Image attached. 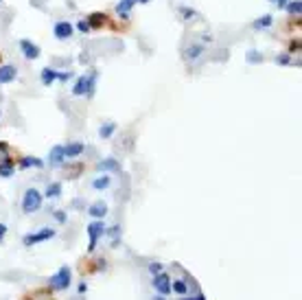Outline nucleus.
<instances>
[{
	"mask_svg": "<svg viewBox=\"0 0 302 300\" xmlns=\"http://www.w3.org/2000/svg\"><path fill=\"white\" fill-rule=\"evenodd\" d=\"M70 77H72V72H70V70L60 72V75H57V79H62V81H66V79H70Z\"/></svg>",
	"mask_w": 302,
	"mask_h": 300,
	"instance_id": "38",
	"label": "nucleus"
},
{
	"mask_svg": "<svg viewBox=\"0 0 302 300\" xmlns=\"http://www.w3.org/2000/svg\"><path fill=\"white\" fill-rule=\"evenodd\" d=\"M151 285H153V289H156V294H160V296L171 294V276H169L167 272H160V274L153 276Z\"/></svg>",
	"mask_w": 302,
	"mask_h": 300,
	"instance_id": "5",
	"label": "nucleus"
},
{
	"mask_svg": "<svg viewBox=\"0 0 302 300\" xmlns=\"http://www.w3.org/2000/svg\"><path fill=\"white\" fill-rule=\"evenodd\" d=\"M77 29H79L81 33H88V31H90V26H88L86 20H79V22H77Z\"/></svg>",
	"mask_w": 302,
	"mask_h": 300,
	"instance_id": "34",
	"label": "nucleus"
},
{
	"mask_svg": "<svg viewBox=\"0 0 302 300\" xmlns=\"http://www.w3.org/2000/svg\"><path fill=\"white\" fill-rule=\"evenodd\" d=\"M116 131V123H105V125H103L101 129H99V136L101 138H109Z\"/></svg>",
	"mask_w": 302,
	"mask_h": 300,
	"instance_id": "25",
	"label": "nucleus"
},
{
	"mask_svg": "<svg viewBox=\"0 0 302 300\" xmlns=\"http://www.w3.org/2000/svg\"><path fill=\"white\" fill-rule=\"evenodd\" d=\"M57 75H60V72H57L55 68H42V72H40V79H42V84L44 86H50V84H55L57 81Z\"/></svg>",
	"mask_w": 302,
	"mask_h": 300,
	"instance_id": "15",
	"label": "nucleus"
},
{
	"mask_svg": "<svg viewBox=\"0 0 302 300\" xmlns=\"http://www.w3.org/2000/svg\"><path fill=\"white\" fill-rule=\"evenodd\" d=\"M42 202H44V195L38 191V188L31 186L24 191V195H22V210H24L26 215H33L42 208Z\"/></svg>",
	"mask_w": 302,
	"mask_h": 300,
	"instance_id": "2",
	"label": "nucleus"
},
{
	"mask_svg": "<svg viewBox=\"0 0 302 300\" xmlns=\"http://www.w3.org/2000/svg\"><path fill=\"white\" fill-rule=\"evenodd\" d=\"M151 300H167V296H160V294H156V296H153Z\"/></svg>",
	"mask_w": 302,
	"mask_h": 300,
	"instance_id": "41",
	"label": "nucleus"
},
{
	"mask_svg": "<svg viewBox=\"0 0 302 300\" xmlns=\"http://www.w3.org/2000/svg\"><path fill=\"white\" fill-rule=\"evenodd\" d=\"M274 24V18L269 16V13H265V16H261L259 20L254 22V29H267V26H271Z\"/></svg>",
	"mask_w": 302,
	"mask_h": 300,
	"instance_id": "24",
	"label": "nucleus"
},
{
	"mask_svg": "<svg viewBox=\"0 0 302 300\" xmlns=\"http://www.w3.org/2000/svg\"><path fill=\"white\" fill-rule=\"evenodd\" d=\"M44 197H48V200H57V197L62 195V182H50L46 186V191L42 193Z\"/></svg>",
	"mask_w": 302,
	"mask_h": 300,
	"instance_id": "16",
	"label": "nucleus"
},
{
	"mask_svg": "<svg viewBox=\"0 0 302 300\" xmlns=\"http://www.w3.org/2000/svg\"><path fill=\"white\" fill-rule=\"evenodd\" d=\"M0 162H18V160H13L11 147L7 141H0Z\"/></svg>",
	"mask_w": 302,
	"mask_h": 300,
	"instance_id": "19",
	"label": "nucleus"
},
{
	"mask_svg": "<svg viewBox=\"0 0 302 300\" xmlns=\"http://www.w3.org/2000/svg\"><path fill=\"white\" fill-rule=\"evenodd\" d=\"M171 291H175L178 296H186V294H188V283L182 281V279L171 281Z\"/></svg>",
	"mask_w": 302,
	"mask_h": 300,
	"instance_id": "20",
	"label": "nucleus"
},
{
	"mask_svg": "<svg viewBox=\"0 0 302 300\" xmlns=\"http://www.w3.org/2000/svg\"><path fill=\"white\" fill-rule=\"evenodd\" d=\"M18 167H20V169H31V167H35V169H42L44 160L35 158V156H26V158H20L18 160Z\"/></svg>",
	"mask_w": 302,
	"mask_h": 300,
	"instance_id": "13",
	"label": "nucleus"
},
{
	"mask_svg": "<svg viewBox=\"0 0 302 300\" xmlns=\"http://www.w3.org/2000/svg\"><path fill=\"white\" fill-rule=\"evenodd\" d=\"M48 162H50V167H62L66 162V156H64V147H62V145H55V147L50 149Z\"/></svg>",
	"mask_w": 302,
	"mask_h": 300,
	"instance_id": "11",
	"label": "nucleus"
},
{
	"mask_svg": "<svg viewBox=\"0 0 302 300\" xmlns=\"http://www.w3.org/2000/svg\"><path fill=\"white\" fill-rule=\"evenodd\" d=\"M72 94L75 97H84V94H88V75H81L75 86H72Z\"/></svg>",
	"mask_w": 302,
	"mask_h": 300,
	"instance_id": "14",
	"label": "nucleus"
},
{
	"mask_svg": "<svg viewBox=\"0 0 302 300\" xmlns=\"http://www.w3.org/2000/svg\"><path fill=\"white\" fill-rule=\"evenodd\" d=\"M70 283H72V269L68 265H62L48 279V287H50V291H64L70 287Z\"/></svg>",
	"mask_w": 302,
	"mask_h": 300,
	"instance_id": "1",
	"label": "nucleus"
},
{
	"mask_svg": "<svg viewBox=\"0 0 302 300\" xmlns=\"http://www.w3.org/2000/svg\"><path fill=\"white\" fill-rule=\"evenodd\" d=\"M20 48H22V55H24L26 60H38L40 53H42L38 44H33L31 40H20Z\"/></svg>",
	"mask_w": 302,
	"mask_h": 300,
	"instance_id": "7",
	"label": "nucleus"
},
{
	"mask_svg": "<svg viewBox=\"0 0 302 300\" xmlns=\"http://www.w3.org/2000/svg\"><path fill=\"white\" fill-rule=\"evenodd\" d=\"M57 235V230L53 228H40L38 232H31V235H24L22 237V243H24L26 248H31V246H38V243H44V241H48V239H53Z\"/></svg>",
	"mask_w": 302,
	"mask_h": 300,
	"instance_id": "4",
	"label": "nucleus"
},
{
	"mask_svg": "<svg viewBox=\"0 0 302 300\" xmlns=\"http://www.w3.org/2000/svg\"><path fill=\"white\" fill-rule=\"evenodd\" d=\"M107 204L103 202V200H97V202H92L90 206H88V215H90L92 219H103L107 215Z\"/></svg>",
	"mask_w": 302,
	"mask_h": 300,
	"instance_id": "10",
	"label": "nucleus"
},
{
	"mask_svg": "<svg viewBox=\"0 0 302 300\" xmlns=\"http://www.w3.org/2000/svg\"><path fill=\"white\" fill-rule=\"evenodd\" d=\"M105 235L112 239V246L116 248V246H119V239H121V226H112V228H105Z\"/></svg>",
	"mask_w": 302,
	"mask_h": 300,
	"instance_id": "22",
	"label": "nucleus"
},
{
	"mask_svg": "<svg viewBox=\"0 0 302 300\" xmlns=\"http://www.w3.org/2000/svg\"><path fill=\"white\" fill-rule=\"evenodd\" d=\"M55 219H57V222H60V224H66V219H68V217H66V213H64V210H55Z\"/></svg>",
	"mask_w": 302,
	"mask_h": 300,
	"instance_id": "35",
	"label": "nucleus"
},
{
	"mask_svg": "<svg viewBox=\"0 0 302 300\" xmlns=\"http://www.w3.org/2000/svg\"><path fill=\"white\" fill-rule=\"evenodd\" d=\"M204 53V46H190V48H186V57L188 60H197Z\"/></svg>",
	"mask_w": 302,
	"mask_h": 300,
	"instance_id": "28",
	"label": "nucleus"
},
{
	"mask_svg": "<svg viewBox=\"0 0 302 300\" xmlns=\"http://www.w3.org/2000/svg\"><path fill=\"white\" fill-rule=\"evenodd\" d=\"M269 3H271V5H276L278 9H285V7H287V3H289V0H269Z\"/></svg>",
	"mask_w": 302,
	"mask_h": 300,
	"instance_id": "36",
	"label": "nucleus"
},
{
	"mask_svg": "<svg viewBox=\"0 0 302 300\" xmlns=\"http://www.w3.org/2000/svg\"><path fill=\"white\" fill-rule=\"evenodd\" d=\"M136 3H143L145 5V3H149V0H136Z\"/></svg>",
	"mask_w": 302,
	"mask_h": 300,
	"instance_id": "42",
	"label": "nucleus"
},
{
	"mask_svg": "<svg viewBox=\"0 0 302 300\" xmlns=\"http://www.w3.org/2000/svg\"><path fill=\"white\" fill-rule=\"evenodd\" d=\"M287 11L291 13V16H300V11H302V3L300 0H291V3H287Z\"/></svg>",
	"mask_w": 302,
	"mask_h": 300,
	"instance_id": "26",
	"label": "nucleus"
},
{
	"mask_svg": "<svg viewBox=\"0 0 302 300\" xmlns=\"http://www.w3.org/2000/svg\"><path fill=\"white\" fill-rule=\"evenodd\" d=\"M84 149H86V145H84V143H68V145L64 147V156L68 158V160L79 158L81 153H84Z\"/></svg>",
	"mask_w": 302,
	"mask_h": 300,
	"instance_id": "12",
	"label": "nucleus"
},
{
	"mask_svg": "<svg viewBox=\"0 0 302 300\" xmlns=\"http://www.w3.org/2000/svg\"><path fill=\"white\" fill-rule=\"evenodd\" d=\"M16 77H18V68L16 66H11V64H0V84H11V81H16Z\"/></svg>",
	"mask_w": 302,
	"mask_h": 300,
	"instance_id": "9",
	"label": "nucleus"
},
{
	"mask_svg": "<svg viewBox=\"0 0 302 300\" xmlns=\"http://www.w3.org/2000/svg\"><path fill=\"white\" fill-rule=\"evenodd\" d=\"M182 16H184V18H195L197 13H195V9H188V7H182Z\"/></svg>",
	"mask_w": 302,
	"mask_h": 300,
	"instance_id": "33",
	"label": "nucleus"
},
{
	"mask_svg": "<svg viewBox=\"0 0 302 300\" xmlns=\"http://www.w3.org/2000/svg\"><path fill=\"white\" fill-rule=\"evenodd\" d=\"M16 171V162H0V178H11Z\"/></svg>",
	"mask_w": 302,
	"mask_h": 300,
	"instance_id": "23",
	"label": "nucleus"
},
{
	"mask_svg": "<svg viewBox=\"0 0 302 300\" xmlns=\"http://www.w3.org/2000/svg\"><path fill=\"white\" fill-rule=\"evenodd\" d=\"M149 272L156 276V274H160V272H164V265H162V263H149Z\"/></svg>",
	"mask_w": 302,
	"mask_h": 300,
	"instance_id": "30",
	"label": "nucleus"
},
{
	"mask_svg": "<svg viewBox=\"0 0 302 300\" xmlns=\"http://www.w3.org/2000/svg\"><path fill=\"white\" fill-rule=\"evenodd\" d=\"M86 232H88V252H94L97 250V243L99 239L105 235V224H103V219H94L86 226Z\"/></svg>",
	"mask_w": 302,
	"mask_h": 300,
	"instance_id": "3",
	"label": "nucleus"
},
{
	"mask_svg": "<svg viewBox=\"0 0 302 300\" xmlns=\"http://www.w3.org/2000/svg\"><path fill=\"white\" fill-rule=\"evenodd\" d=\"M0 62H3V55H0Z\"/></svg>",
	"mask_w": 302,
	"mask_h": 300,
	"instance_id": "43",
	"label": "nucleus"
},
{
	"mask_svg": "<svg viewBox=\"0 0 302 300\" xmlns=\"http://www.w3.org/2000/svg\"><path fill=\"white\" fill-rule=\"evenodd\" d=\"M86 291H88V285L81 283V285H79V294H86Z\"/></svg>",
	"mask_w": 302,
	"mask_h": 300,
	"instance_id": "40",
	"label": "nucleus"
},
{
	"mask_svg": "<svg viewBox=\"0 0 302 300\" xmlns=\"http://www.w3.org/2000/svg\"><path fill=\"white\" fill-rule=\"evenodd\" d=\"M109 184H112V178H109L107 173H103V175H99V178L92 182V188H97V191H103V188H107Z\"/></svg>",
	"mask_w": 302,
	"mask_h": 300,
	"instance_id": "21",
	"label": "nucleus"
},
{
	"mask_svg": "<svg viewBox=\"0 0 302 300\" xmlns=\"http://www.w3.org/2000/svg\"><path fill=\"white\" fill-rule=\"evenodd\" d=\"M5 235H7V226H5V224H0V243L5 241Z\"/></svg>",
	"mask_w": 302,
	"mask_h": 300,
	"instance_id": "39",
	"label": "nucleus"
},
{
	"mask_svg": "<svg viewBox=\"0 0 302 300\" xmlns=\"http://www.w3.org/2000/svg\"><path fill=\"white\" fill-rule=\"evenodd\" d=\"M248 62L250 64H259V62H263V55L259 53V50H250V53H248Z\"/></svg>",
	"mask_w": 302,
	"mask_h": 300,
	"instance_id": "29",
	"label": "nucleus"
},
{
	"mask_svg": "<svg viewBox=\"0 0 302 300\" xmlns=\"http://www.w3.org/2000/svg\"><path fill=\"white\" fill-rule=\"evenodd\" d=\"M276 64H281V66L291 64V57H289V53H283V55H278V57H276Z\"/></svg>",
	"mask_w": 302,
	"mask_h": 300,
	"instance_id": "31",
	"label": "nucleus"
},
{
	"mask_svg": "<svg viewBox=\"0 0 302 300\" xmlns=\"http://www.w3.org/2000/svg\"><path fill=\"white\" fill-rule=\"evenodd\" d=\"M107 20H109V16H107V13H103V11H92L90 16L86 18V22H88V26H90V29H103L107 24Z\"/></svg>",
	"mask_w": 302,
	"mask_h": 300,
	"instance_id": "8",
	"label": "nucleus"
},
{
	"mask_svg": "<svg viewBox=\"0 0 302 300\" xmlns=\"http://www.w3.org/2000/svg\"><path fill=\"white\" fill-rule=\"evenodd\" d=\"M53 33H55L57 40H68V38H72V33H75V26H72L68 20H60V22L55 24Z\"/></svg>",
	"mask_w": 302,
	"mask_h": 300,
	"instance_id": "6",
	"label": "nucleus"
},
{
	"mask_svg": "<svg viewBox=\"0 0 302 300\" xmlns=\"http://www.w3.org/2000/svg\"><path fill=\"white\" fill-rule=\"evenodd\" d=\"M134 5H136V0H121V3L116 5V13H119L121 18H129V11Z\"/></svg>",
	"mask_w": 302,
	"mask_h": 300,
	"instance_id": "18",
	"label": "nucleus"
},
{
	"mask_svg": "<svg viewBox=\"0 0 302 300\" xmlns=\"http://www.w3.org/2000/svg\"><path fill=\"white\" fill-rule=\"evenodd\" d=\"M94 88H97V72H90L88 75V97L94 94Z\"/></svg>",
	"mask_w": 302,
	"mask_h": 300,
	"instance_id": "27",
	"label": "nucleus"
},
{
	"mask_svg": "<svg viewBox=\"0 0 302 300\" xmlns=\"http://www.w3.org/2000/svg\"><path fill=\"white\" fill-rule=\"evenodd\" d=\"M180 300H206V296L204 294H197V296H190V298L188 296H182Z\"/></svg>",
	"mask_w": 302,
	"mask_h": 300,
	"instance_id": "37",
	"label": "nucleus"
},
{
	"mask_svg": "<svg viewBox=\"0 0 302 300\" xmlns=\"http://www.w3.org/2000/svg\"><path fill=\"white\" fill-rule=\"evenodd\" d=\"M97 169L99 171H119L121 165H119V160H114V158H105L97 165Z\"/></svg>",
	"mask_w": 302,
	"mask_h": 300,
	"instance_id": "17",
	"label": "nucleus"
},
{
	"mask_svg": "<svg viewBox=\"0 0 302 300\" xmlns=\"http://www.w3.org/2000/svg\"><path fill=\"white\" fill-rule=\"evenodd\" d=\"M289 50H291V53H300V38L289 42Z\"/></svg>",
	"mask_w": 302,
	"mask_h": 300,
	"instance_id": "32",
	"label": "nucleus"
}]
</instances>
